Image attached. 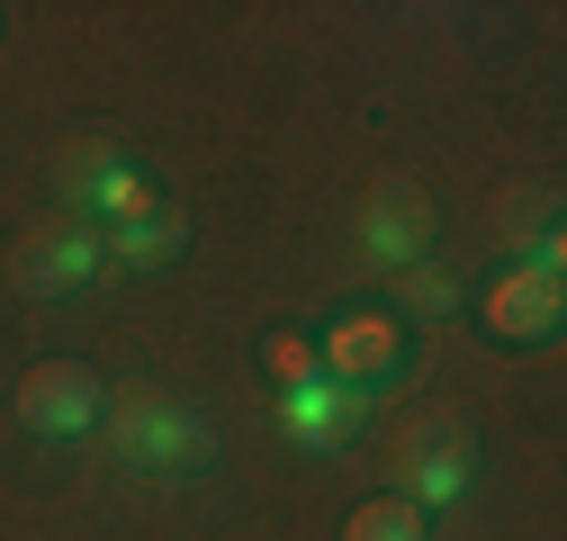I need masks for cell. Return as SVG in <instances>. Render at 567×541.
Wrapping results in <instances>:
<instances>
[{"instance_id":"obj_10","label":"cell","mask_w":567,"mask_h":541,"mask_svg":"<svg viewBox=\"0 0 567 541\" xmlns=\"http://www.w3.org/2000/svg\"><path fill=\"white\" fill-rule=\"evenodd\" d=\"M126 172V145L117 135H73V145H54V190H63V217H91V198Z\"/></svg>"},{"instance_id":"obj_13","label":"cell","mask_w":567,"mask_h":541,"mask_svg":"<svg viewBox=\"0 0 567 541\" xmlns=\"http://www.w3.org/2000/svg\"><path fill=\"white\" fill-rule=\"evenodd\" d=\"M270 370H279V388H307V379H324L307 334H270Z\"/></svg>"},{"instance_id":"obj_5","label":"cell","mask_w":567,"mask_h":541,"mask_svg":"<svg viewBox=\"0 0 567 541\" xmlns=\"http://www.w3.org/2000/svg\"><path fill=\"white\" fill-rule=\"evenodd\" d=\"M100 416H109V388L91 361H37L19 379V425L37 442H82V433H100Z\"/></svg>"},{"instance_id":"obj_9","label":"cell","mask_w":567,"mask_h":541,"mask_svg":"<svg viewBox=\"0 0 567 541\" xmlns=\"http://www.w3.org/2000/svg\"><path fill=\"white\" fill-rule=\"evenodd\" d=\"M100 244H109V270H163V262H181V253H189V217L172 208V198H154L145 217L109 226Z\"/></svg>"},{"instance_id":"obj_12","label":"cell","mask_w":567,"mask_h":541,"mask_svg":"<svg viewBox=\"0 0 567 541\" xmlns=\"http://www.w3.org/2000/svg\"><path fill=\"white\" fill-rule=\"evenodd\" d=\"M396 307L405 316H451L460 307V280H451L442 262H414V270H396Z\"/></svg>"},{"instance_id":"obj_2","label":"cell","mask_w":567,"mask_h":541,"mask_svg":"<svg viewBox=\"0 0 567 541\" xmlns=\"http://www.w3.org/2000/svg\"><path fill=\"white\" fill-rule=\"evenodd\" d=\"M477 488V425L460 416H423L405 442H396V497L423 506V514H442Z\"/></svg>"},{"instance_id":"obj_4","label":"cell","mask_w":567,"mask_h":541,"mask_svg":"<svg viewBox=\"0 0 567 541\" xmlns=\"http://www.w3.org/2000/svg\"><path fill=\"white\" fill-rule=\"evenodd\" d=\"M109 270V244H100V226H82V217H45L37 235H19V253H10V280L28 289V298H73V289H91Z\"/></svg>"},{"instance_id":"obj_8","label":"cell","mask_w":567,"mask_h":541,"mask_svg":"<svg viewBox=\"0 0 567 541\" xmlns=\"http://www.w3.org/2000/svg\"><path fill=\"white\" fill-rule=\"evenodd\" d=\"M396 361H405V334L388 316H351V325H333L324 344H316V370L324 379H351V388H379Z\"/></svg>"},{"instance_id":"obj_7","label":"cell","mask_w":567,"mask_h":541,"mask_svg":"<svg viewBox=\"0 0 567 541\" xmlns=\"http://www.w3.org/2000/svg\"><path fill=\"white\" fill-rule=\"evenodd\" d=\"M558 316H567L558 270H540V262L495 270V289L477 298V325L495 334V344H549V334H558Z\"/></svg>"},{"instance_id":"obj_1","label":"cell","mask_w":567,"mask_h":541,"mask_svg":"<svg viewBox=\"0 0 567 541\" xmlns=\"http://www.w3.org/2000/svg\"><path fill=\"white\" fill-rule=\"evenodd\" d=\"M109 460L117 469H145V479H198V469H217V433H207V416H189L181 397L163 388H126L109 397Z\"/></svg>"},{"instance_id":"obj_3","label":"cell","mask_w":567,"mask_h":541,"mask_svg":"<svg viewBox=\"0 0 567 541\" xmlns=\"http://www.w3.org/2000/svg\"><path fill=\"white\" fill-rule=\"evenodd\" d=\"M351 244H361L370 270H414L423 253H433V198H423L414 181H370L361 208H351Z\"/></svg>"},{"instance_id":"obj_11","label":"cell","mask_w":567,"mask_h":541,"mask_svg":"<svg viewBox=\"0 0 567 541\" xmlns=\"http://www.w3.org/2000/svg\"><path fill=\"white\" fill-rule=\"evenodd\" d=\"M342 541H433V514L405 506V497H370L342 514Z\"/></svg>"},{"instance_id":"obj_6","label":"cell","mask_w":567,"mask_h":541,"mask_svg":"<svg viewBox=\"0 0 567 541\" xmlns=\"http://www.w3.org/2000/svg\"><path fill=\"white\" fill-rule=\"evenodd\" d=\"M379 388H351V379H307V388H279V433H289L298 451H342L351 433L370 425Z\"/></svg>"}]
</instances>
